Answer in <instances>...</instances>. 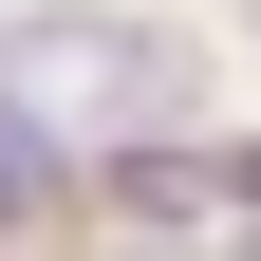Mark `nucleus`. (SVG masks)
Listing matches in <instances>:
<instances>
[{
    "label": "nucleus",
    "instance_id": "nucleus-1",
    "mask_svg": "<svg viewBox=\"0 0 261 261\" xmlns=\"http://www.w3.org/2000/svg\"><path fill=\"white\" fill-rule=\"evenodd\" d=\"M0 75L38 93V112H168L187 56L149 38V19H19V56H0ZM187 112H205V93H187Z\"/></svg>",
    "mask_w": 261,
    "mask_h": 261
},
{
    "label": "nucleus",
    "instance_id": "nucleus-2",
    "mask_svg": "<svg viewBox=\"0 0 261 261\" xmlns=\"http://www.w3.org/2000/svg\"><path fill=\"white\" fill-rule=\"evenodd\" d=\"M224 187H243V168H205V149H130V168H112V205H130V224H205Z\"/></svg>",
    "mask_w": 261,
    "mask_h": 261
},
{
    "label": "nucleus",
    "instance_id": "nucleus-3",
    "mask_svg": "<svg viewBox=\"0 0 261 261\" xmlns=\"http://www.w3.org/2000/svg\"><path fill=\"white\" fill-rule=\"evenodd\" d=\"M56 187H75V149H56V112L19 93V112H0V224H38Z\"/></svg>",
    "mask_w": 261,
    "mask_h": 261
}]
</instances>
